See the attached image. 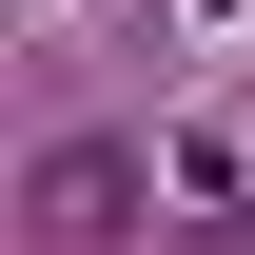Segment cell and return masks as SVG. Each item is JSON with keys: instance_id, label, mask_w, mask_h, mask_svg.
Wrapping results in <instances>:
<instances>
[{"instance_id": "cell-1", "label": "cell", "mask_w": 255, "mask_h": 255, "mask_svg": "<svg viewBox=\"0 0 255 255\" xmlns=\"http://www.w3.org/2000/svg\"><path fill=\"white\" fill-rule=\"evenodd\" d=\"M137 177H157L137 137H59V157H39V216H59V236H118V216H137Z\"/></svg>"}]
</instances>
